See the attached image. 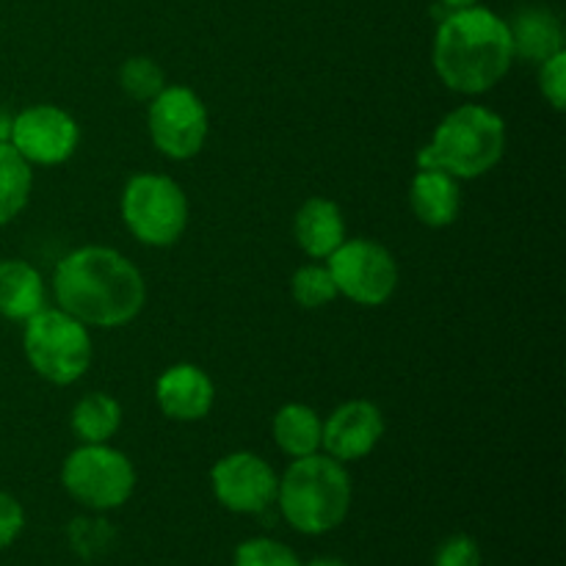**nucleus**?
Listing matches in <instances>:
<instances>
[{
  "instance_id": "obj_14",
  "label": "nucleus",
  "mask_w": 566,
  "mask_h": 566,
  "mask_svg": "<svg viewBox=\"0 0 566 566\" xmlns=\"http://www.w3.org/2000/svg\"><path fill=\"white\" fill-rule=\"evenodd\" d=\"M293 238L307 258L329 260V254L346 241L343 210L332 199H307L293 219Z\"/></svg>"
},
{
  "instance_id": "obj_26",
  "label": "nucleus",
  "mask_w": 566,
  "mask_h": 566,
  "mask_svg": "<svg viewBox=\"0 0 566 566\" xmlns=\"http://www.w3.org/2000/svg\"><path fill=\"white\" fill-rule=\"evenodd\" d=\"M25 528V509L14 495L0 490V551L14 545Z\"/></svg>"
},
{
  "instance_id": "obj_20",
  "label": "nucleus",
  "mask_w": 566,
  "mask_h": 566,
  "mask_svg": "<svg viewBox=\"0 0 566 566\" xmlns=\"http://www.w3.org/2000/svg\"><path fill=\"white\" fill-rule=\"evenodd\" d=\"M31 188V164L9 142H0V227L14 221L25 210Z\"/></svg>"
},
{
  "instance_id": "obj_29",
  "label": "nucleus",
  "mask_w": 566,
  "mask_h": 566,
  "mask_svg": "<svg viewBox=\"0 0 566 566\" xmlns=\"http://www.w3.org/2000/svg\"><path fill=\"white\" fill-rule=\"evenodd\" d=\"M304 566H348V564L340 562V558H335V556H324V558H313V562L304 564Z\"/></svg>"
},
{
  "instance_id": "obj_22",
  "label": "nucleus",
  "mask_w": 566,
  "mask_h": 566,
  "mask_svg": "<svg viewBox=\"0 0 566 566\" xmlns=\"http://www.w3.org/2000/svg\"><path fill=\"white\" fill-rule=\"evenodd\" d=\"M119 86L136 103H153L166 88V75L158 61L147 55H133L119 66Z\"/></svg>"
},
{
  "instance_id": "obj_16",
  "label": "nucleus",
  "mask_w": 566,
  "mask_h": 566,
  "mask_svg": "<svg viewBox=\"0 0 566 566\" xmlns=\"http://www.w3.org/2000/svg\"><path fill=\"white\" fill-rule=\"evenodd\" d=\"M506 25L509 36H512L514 59L542 64V61L564 50L562 20L551 9H545V6L520 9L512 20H506Z\"/></svg>"
},
{
  "instance_id": "obj_5",
  "label": "nucleus",
  "mask_w": 566,
  "mask_h": 566,
  "mask_svg": "<svg viewBox=\"0 0 566 566\" xmlns=\"http://www.w3.org/2000/svg\"><path fill=\"white\" fill-rule=\"evenodd\" d=\"M22 348L31 368L50 385H75L92 365L88 326L61 307L39 310L25 321Z\"/></svg>"
},
{
  "instance_id": "obj_8",
  "label": "nucleus",
  "mask_w": 566,
  "mask_h": 566,
  "mask_svg": "<svg viewBox=\"0 0 566 566\" xmlns=\"http://www.w3.org/2000/svg\"><path fill=\"white\" fill-rule=\"evenodd\" d=\"M337 293L363 307H379L396 293L398 263L390 249L368 238L343 241L326 260Z\"/></svg>"
},
{
  "instance_id": "obj_6",
  "label": "nucleus",
  "mask_w": 566,
  "mask_h": 566,
  "mask_svg": "<svg viewBox=\"0 0 566 566\" xmlns=\"http://www.w3.org/2000/svg\"><path fill=\"white\" fill-rule=\"evenodd\" d=\"M122 219L136 241L171 247L188 227V197L171 177L136 175L122 191Z\"/></svg>"
},
{
  "instance_id": "obj_11",
  "label": "nucleus",
  "mask_w": 566,
  "mask_h": 566,
  "mask_svg": "<svg viewBox=\"0 0 566 566\" xmlns=\"http://www.w3.org/2000/svg\"><path fill=\"white\" fill-rule=\"evenodd\" d=\"M213 495L232 514H265L276 503L274 468L263 457L249 451L227 453L210 470Z\"/></svg>"
},
{
  "instance_id": "obj_3",
  "label": "nucleus",
  "mask_w": 566,
  "mask_h": 566,
  "mask_svg": "<svg viewBox=\"0 0 566 566\" xmlns=\"http://www.w3.org/2000/svg\"><path fill=\"white\" fill-rule=\"evenodd\" d=\"M276 506L285 523L304 536L340 528L352 509V475L346 464L324 451L293 459L280 479Z\"/></svg>"
},
{
  "instance_id": "obj_13",
  "label": "nucleus",
  "mask_w": 566,
  "mask_h": 566,
  "mask_svg": "<svg viewBox=\"0 0 566 566\" xmlns=\"http://www.w3.org/2000/svg\"><path fill=\"white\" fill-rule=\"evenodd\" d=\"M160 412L177 423H197L208 418L216 401L213 379L202 368L191 363H180L166 368L155 385Z\"/></svg>"
},
{
  "instance_id": "obj_23",
  "label": "nucleus",
  "mask_w": 566,
  "mask_h": 566,
  "mask_svg": "<svg viewBox=\"0 0 566 566\" xmlns=\"http://www.w3.org/2000/svg\"><path fill=\"white\" fill-rule=\"evenodd\" d=\"M232 566H302L296 553L269 536H254L238 545Z\"/></svg>"
},
{
  "instance_id": "obj_12",
  "label": "nucleus",
  "mask_w": 566,
  "mask_h": 566,
  "mask_svg": "<svg viewBox=\"0 0 566 566\" xmlns=\"http://www.w3.org/2000/svg\"><path fill=\"white\" fill-rule=\"evenodd\" d=\"M385 437L381 409L370 401H346L326 418L321 451L337 462H359Z\"/></svg>"
},
{
  "instance_id": "obj_7",
  "label": "nucleus",
  "mask_w": 566,
  "mask_h": 566,
  "mask_svg": "<svg viewBox=\"0 0 566 566\" xmlns=\"http://www.w3.org/2000/svg\"><path fill=\"white\" fill-rule=\"evenodd\" d=\"M61 484L81 506L92 512H114L130 501L136 490V468L125 453L111 448L108 442L103 446L83 442L64 459Z\"/></svg>"
},
{
  "instance_id": "obj_25",
  "label": "nucleus",
  "mask_w": 566,
  "mask_h": 566,
  "mask_svg": "<svg viewBox=\"0 0 566 566\" xmlns=\"http://www.w3.org/2000/svg\"><path fill=\"white\" fill-rule=\"evenodd\" d=\"M434 566H481V547L473 536H448L434 553Z\"/></svg>"
},
{
  "instance_id": "obj_10",
  "label": "nucleus",
  "mask_w": 566,
  "mask_h": 566,
  "mask_svg": "<svg viewBox=\"0 0 566 566\" xmlns=\"http://www.w3.org/2000/svg\"><path fill=\"white\" fill-rule=\"evenodd\" d=\"M81 127L59 105H28L9 122V144L31 166H59L75 155Z\"/></svg>"
},
{
  "instance_id": "obj_28",
  "label": "nucleus",
  "mask_w": 566,
  "mask_h": 566,
  "mask_svg": "<svg viewBox=\"0 0 566 566\" xmlns=\"http://www.w3.org/2000/svg\"><path fill=\"white\" fill-rule=\"evenodd\" d=\"M448 11H457V9H470V6H479V0H440Z\"/></svg>"
},
{
  "instance_id": "obj_24",
  "label": "nucleus",
  "mask_w": 566,
  "mask_h": 566,
  "mask_svg": "<svg viewBox=\"0 0 566 566\" xmlns=\"http://www.w3.org/2000/svg\"><path fill=\"white\" fill-rule=\"evenodd\" d=\"M539 88L547 103L556 111H564L566 105V50L551 55L539 64Z\"/></svg>"
},
{
  "instance_id": "obj_19",
  "label": "nucleus",
  "mask_w": 566,
  "mask_h": 566,
  "mask_svg": "<svg viewBox=\"0 0 566 566\" xmlns=\"http://www.w3.org/2000/svg\"><path fill=\"white\" fill-rule=\"evenodd\" d=\"M122 429V407L108 392H92L81 398L72 409V431L81 442L88 446H103L116 437Z\"/></svg>"
},
{
  "instance_id": "obj_18",
  "label": "nucleus",
  "mask_w": 566,
  "mask_h": 566,
  "mask_svg": "<svg viewBox=\"0 0 566 566\" xmlns=\"http://www.w3.org/2000/svg\"><path fill=\"white\" fill-rule=\"evenodd\" d=\"M274 442L291 459L313 457L324 442V420L307 403H285L274 415Z\"/></svg>"
},
{
  "instance_id": "obj_2",
  "label": "nucleus",
  "mask_w": 566,
  "mask_h": 566,
  "mask_svg": "<svg viewBox=\"0 0 566 566\" xmlns=\"http://www.w3.org/2000/svg\"><path fill=\"white\" fill-rule=\"evenodd\" d=\"M434 70L451 92L484 94L514 64L512 36L503 17L486 6L448 11L434 33Z\"/></svg>"
},
{
  "instance_id": "obj_4",
  "label": "nucleus",
  "mask_w": 566,
  "mask_h": 566,
  "mask_svg": "<svg viewBox=\"0 0 566 566\" xmlns=\"http://www.w3.org/2000/svg\"><path fill=\"white\" fill-rule=\"evenodd\" d=\"M506 155V122L484 105H459L437 125L420 149L418 169H442L457 180H475Z\"/></svg>"
},
{
  "instance_id": "obj_15",
  "label": "nucleus",
  "mask_w": 566,
  "mask_h": 566,
  "mask_svg": "<svg viewBox=\"0 0 566 566\" xmlns=\"http://www.w3.org/2000/svg\"><path fill=\"white\" fill-rule=\"evenodd\" d=\"M409 205H412L418 221L431 230L453 224L462 210V188L457 177L442 169H418L412 188H409Z\"/></svg>"
},
{
  "instance_id": "obj_17",
  "label": "nucleus",
  "mask_w": 566,
  "mask_h": 566,
  "mask_svg": "<svg viewBox=\"0 0 566 566\" xmlns=\"http://www.w3.org/2000/svg\"><path fill=\"white\" fill-rule=\"evenodd\" d=\"M44 310V280L25 260H0V315L22 321Z\"/></svg>"
},
{
  "instance_id": "obj_27",
  "label": "nucleus",
  "mask_w": 566,
  "mask_h": 566,
  "mask_svg": "<svg viewBox=\"0 0 566 566\" xmlns=\"http://www.w3.org/2000/svg\"><path fill=\"white\" fill-rule=\"evenodd\" d=\"M105 534H108V525L99 523V520H75L72 523V545L83 556H94L105 547Z\"/></svg>"
},
{
  "instance_id": "obj_21",
  "label": "nucleus",
  "mask_w": 566,
  "mask_h": 566,
  "mask_svg": "<svg viewBox=\"0 0 566 566\" xmlns=\"http://www.w3.org/2000/svg\"><path fill=\"white\" fill-rule=\"evenodd\" d=\"M291 293H293V302L304 310H321L340 296V293H337L335 280H332L329 265L324 263L302 265V269L293 274Z\"/></svg>"
},
{
  "instance_id": "obj_1",
  "label": "nucleus",
  "mask_w": 566,
  "mask_h": 566,
  "mask_svg": "<svg viewBox=\"0 0 566 566\" xmlns=\"http://www.w3.org/2000/svg\"><path fill=\"white\" fill-rule=\"evenodd\" d=\"M53 296L59 307L81 324L116 329L138 318L147 304V282L116 249L83 247L59 263Z\"/></svg>"
},
{
  "instance_id": "obj_9",
  "label": "nucleus",
  "mask_w": 566,
  "mask_h": 566,
  "mask_svg": "<svg viewBox=\"0 0 566 566\" xmlns=\"http://www.w3.org/2000/svg\"><path fill=\"white\" fill-rule=\"evenodd\" d=\"M149 138L171 160L199 155L210 133V116L197 92L186 86H166L149 103Z\"/></svg>"
}]
</instances>
